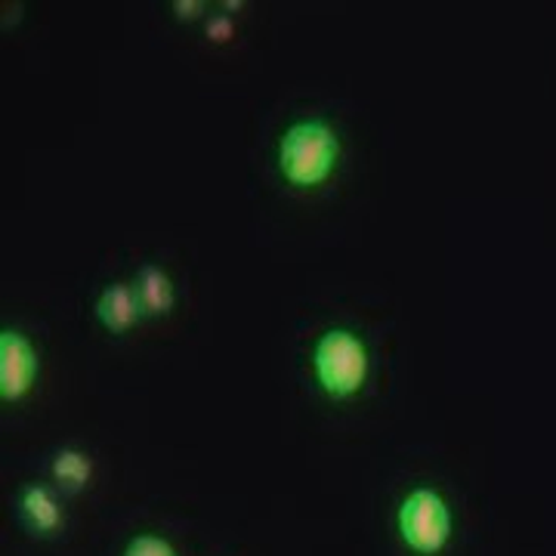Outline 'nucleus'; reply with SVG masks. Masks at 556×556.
Masks as SVG:
<instances>
[{"instance_id":"nucleus-1","label":"nucleus","mask_w":556,"mask_h":556,"mask_svg":"<svg viewBox=\"0 0 556 556\" xmlns=\"http://www.w3.org/2000/svg\"><path fill=\"white\" fill-rule=\"evenodd\" d=\"M340 161L338 130L321 118L294 121L278 139V174L294 189H316Z\"/></svg>"},{"instance_id":"nucleus-2","label":"nucleus","mask_w":556,"mask_h":556,"mask_svg":"<svg viewBox=\"0 0 556 556\" xmlns=\"http://www.w3.org/2000/svg\"><path fill=\"white\" fill-rule=\"evenodd\" d=\"M371 358L365 340L346 328H328L313 346V375L321 393L331 399H353L368 383Z\"/></svg>"},{"instance_id":"nucleus-3","label":"nucleus","mask_w":556,"mask_h":556,"mask_svg":"<svg viewBox=\"0 0 556 556\" xmlns=\"http://www.w3.org/2000/svg\"><path fill=\"white\" fill-rule=\"evenodd\" d=\"M402 544L420 556H437L452 541V510L437 489H415L402 497L396 510Z\"/></svg>"},{"instance_id":"nucleus-4","label":"nucleus","mask_w":556,"mask_h":556,"mask_svg":"<svg viewBox=\"0 0 556 556\" xmlns=\"http://www.w3.org/2000/svg\"><path fill=\"white\" fill-rule=\"evenodd\" d=\"M40 362L35 346L28 343L20 331H3L0 334V399L3 402H20L28 396V390L35 387Z\"/></svg>"},{"instance_id":"nucleus-5","label":"nucleus","mask_w":556,"mask_h":556,"mask_svg":"<svg viewBox=\"0 0 556 556\" xmlns=\"http://www.w3.org/2000/svg\"><path fill=\"white\" fill-rule=\"evenodd\" d=\"M97 318L105 331L112 334H127L139 318H142V306H139L137 291L127 281H112L97 300Z\"/></svg>"},{"instance_id":"nucleus-6","label":"nucleus","mask_w":556,"mask_h":556,"mask_svg":"<svg viewBox=\"0 0 556 556\" xmlns=\"http://www.w3.org/2000/svg\"><path fill=\"white\" fill-rule=\"evenodd\" d=\"M20 514L35 535H56L65 526V510H62L60 497L53 495V489H47V485H25L22 489Z\"/></svg>"},{"instance_id":"nucleus-7","label":"nucleus","mask_w":556,"mask_h":556,"mask_svg":"<svg viewBox=\"0 0 556 556\" xmlns=\"http://www.w3.org/2000/svg\"><path fill=\"white\" fill-rule=\"evenodd\" d=\"M137 291L139 306H142V316H170L174 303H177V294H174V281L170 276L155 266V263H146L137 273Z\"/></svg>"},{"instance_id":"nucleus-8","label":"nucleus","mask_w":556,"mask_h":556,"mask_svg":"<svg viewBox=\"0 0 556 556\" xmlns=\"http://www.w3.org/2000/svg\"><path fill=\"white\" fill-rule=\"evenodd\" d=\"M50 473H53V482L60 485L65 495H78L93 479V457L80 452V448H62V452L53 455Z\"/></svg>"},{"instance_id":"nucleus-9","label":"nucleus","mask_w":556,"mask_h":556,"mask_svg":"<svg viewBox=\"0 0 556 556\" xmlns=\"http://www.w3.org/2000/svg\"><path fill=\"white\" fill-rule=\"evenodd\" d=\"M124 556H177L174 544L164 535H155V532H139L127 541L124 547Z\"/></svg>"},{"instance_id":"nucleus-10","label":"nucleus","mask_w":556,"mask_h":556,"mask_svg":"<svg viewBox=\"0 0 556 556\" xmlns=\"http://www.w3.org/2000/svg\"><path fill=\"white\" fill-rule=\"evenodd\" d=\"M232 20L229 16H211L207 22V38L214 40V43H226V40L232 38Z\"/></svg>"},{"instance_id":"nucleus-11","label":"nucleus","mask_w":556,"mask_h":556,"mask_svg":"<svg viewBox=\"0 0 556 556\" xmlns=\"http://www.w3.org/2000/svg\"><path fill=\"white\" fill-rule=\"evenodd\" d=\"M207 7L201 0H174V13L179 22H195Z\"/></svg>"},{"instance_id":"nucleus-12","label":"nucleus","mask_w":556,"mask_h":556,"mask_svg":"<svg viewBox=\"0 0 556 556\" xmlns=\"http://www.w3.org/2000/svg\"><path fill=\"white\" fill-rule=\"evenodd\" d=\"M241 7H244V3H239V0H226V3H223V10H241Z\"/></svg>"}]
</instances>
